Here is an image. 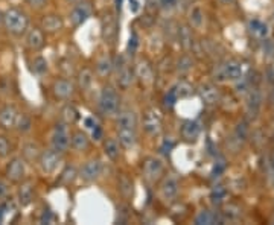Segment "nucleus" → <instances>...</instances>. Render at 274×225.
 <instances>
[{"label":"nucleus","instance_id":"nucleus-2","mask_svg":"<svg viewBox=\"0 0 274 225\" xmlns=\"http://www.w3.org/2000/svg\"><path fill=\"white\" fill-rule=\"evenodd\" d=\"M119 104H121V99H119L118 91L110 85L104 87V90L101 91V96H99V101H98V107H99V111L102 112V114L104 116L116 114L119 110Z\"/></svg>","mask_w":274,"mask_h":225},{"label":"nucleus","instance_id":"nucleus-20","mask_svg":"<svg viewBox=\"0 0 274 225\" xmlns=\"http://www.w3.org/2000/svg\"><path fill=\"white\" fill-rule=\"evenodd\" d=\"M200 136V125L195 120H186L182 125V137L187 141H193Z\"/></svg>","mask_w":274,"mask_h":225},{"label":"nucleus","instance_id":"nucleus-13","mask_svg":"<svg viewBox=\"0 0 274 225\" xmlns=\"http://www.w3.org/2000/svg\"><path fill=\"white\" fill-rule=\"evenodd\" d=\"M19 119V111L12 105H5L0 108V126L5 130H11L15 126Z\"/></svg>","mask_w":274,"mask_h":225},{"label":"nucleus","instance_id":"nucleus-37","mask_svg":"<svg viewBox=\"0 0 274 225\" xmlns=\"http://www.w3.org/2000/svg\"><path fill=\"white\" fill-rule=\"evenodd\" d=\"M190 67H192V59H190L187 55L182 56V58L179 59V62H177V70H179L180 73H186V72H189Z\"/></svg>","mask_w":274,"mask_h":225},{"label":"nucleus","instance_id":"nucleus-38","mask_svg":"<svg viewBox=\"0 0 274 225\" xmlns=\"http://www.w3.org/2000/svg\"><path fill=\"white\" fill-rule=\"evenodd\" d=\"M9 151H11V144H9L8 139L3 137V136H0V158L8 157Z\"/></svg>","mask_w":274,"mask_h":225},{"label":"nucleus","instance_id":"nucleus-6","mask_svg":"<svg viewBox=\"0 0 274 225\" xmlns=\"http://www.w3.org/2000/svg\"><path fill=\"white\" fill-rule=\"evenodd\" d=\"M179 190H180V181H179V178H177V175H174V173L165 176L162 184H160V192H162V197L166 201L175 199L177 195H179Z\"/></svg>","mask_w":274,"mask_h":225},{"label":"nucleus","instance_id":"nucleus-29","mask_svg":"<svg viewBox=\"0 0 274 225\" xmlns=\"http://www.w3.org/2000/svg\"><path fill=\"white\" fill-rule=\"evenodd\" d=\"M119 190H121L122 197H125V198H131V195H133V181L130 176L125 173H122L119 176Z\"/></svg>","mask_w":274,"mask_h":225},{"label":"nucleus","instance_id":"nucleus-27","mask_svg":"<svg viewBox=\"0 0 274 225\" xmlns=\"http://www.w3.org/2000/svg\"><path fill=\"white\" fill-rule=\"evenodd\" d=\"M61 119L66 125H72L79 119V112L73 105L67 104V105H64L62 110H61Z\"/></svg>","mask_w":274,"mask_h":225},{"label":"nucleus","instance_id":"nucleus-36","mask_svg":"<svg viewBox=\"0 0 274 225\" xmlns=\"http://www.w3.org/2000/svg\"><path fill=\"white\" fill-rule=\"evenodd\" d=\"M32 69H34V72L37 75H43L47 72V61L43 58V56H37L34 58V61H32Z\"/></svg>","mask_w":274,"mask_h":225},{"label":"nucleus","instance_id":"nucleus-19","mask_svg":"<svg viewBox=\"0 0 274 225\" xmlns=\"http://www.w3.org/2000/svg\"><path fill=\"white\" fill-rule=\"evenodd\" d=\"M118 141L122 148L125 149H131L136 146L137 143V136H136V130H119L118 134Z\"/></svg>","mask_w":274,"mask_h":225},{"label":"nucleus","instance_id":"nucleus-11","mask_svg":"<svg viewBox=\"0 0 274 225\" xmlns=\"http://www.w3.org/2000/svg\"><path fill=\"white\" fill-rule=\"evenodd\" d=\"M52 91H54L57 99L67 101L75 93V85L72 81H69V79H57L52 85Z\"/></svg>","mask_w":274,"mask_h":225},{"label":"nucleus","instance_id":"nucleus-39","mask_svg":"<svg viewBox=\"0 0 274 225\" xmlns=\"http://www.w3.org/2000/svg\"><path fill=\"white\" fill-rule=\"evenodd\" d=\"M177 94H175V91H174V88H171L168 93H166V96L163 98V105L166 107V108H172L174 105H175V102H177Z\"/></svg>","mask_w":274,"mask_h":225},{"label":"nucleus","instance_id":"nucleus-44","mask_svg":"<svg viewBox=\"0 0 274 225\" xmlns=\"http://www.w3.org/2000/svg\"><path fill=\"white\" fill-rule=\"evenodd\" d=\"M8 194H9V186H8V183L3 181V180H0V199H3Z\"/></svg>","mask_w":274,"mask_h":225},{"label":"nucleus","instance_id":"nucleus-53","mask_svg":"<svg viewBox=\"0 0 274 225\" xmlns=\"http://www.w3.org/2000/svg\"><path fill=\"white\" fill-rule=\"evenodd\" d=\"M2 25H3V12L0 11V26H2Z\"/></svg>","mask_w":274,"mask_h":225},{"label":"nucleus","instance_id":"nucleus-51","mask_svg":"<svg viewBox=\"0 0 274 225\" xmlns=\"http://www.w3.org/2000/svg\"><path fill=\"white\" fill-rule=\"evenodd\" d=\"M3 219H5V210H3V207H2V204H0V224L3 222Z\"/></svg>","mask_w":274,"mask_h":225},{"label":"nucleus","instance_id":"nucleus-45","mask_svg":"<svg viewBox=\"0 0 274 225\" xmlns=\"http://www.w3.org/2000/svg\"><path fill=\"white\" fill-rule=\"evenodd\" d=\"M137 44H139V41H137V35L133 34V38L130 40V43H128V51H130V54H134V52H136Z\"/></svg>","mask_w":274,"mask_h":225},{"label":"nucleus","instance_id":"nucleus-30","mask_svg":"<svg viewBox=\"0 0 274 225\" xmlns=\"http://www.w3.org/2000/svg\"><path fill=\"white\" fill-rule=\"evenodd\" d=\"M78 83L83 90H89L93 84V72L90 69H83L78 75Z\"/></svg>","mask_w":274,"mask_h":225},{"label":"nucleus","instance_id":"nucleus-31","mask_svg":"<svg viewBox=\"0 0 274 225\" xmlns=\"http://www.w3.org/2000/svg\"><path fill=\"white\" fill-rule=\"evenodd\" d=\"M177 98H187V96H190L193 93V87L187 83V81H180L179 84H177L175 87H172Z\"/></svg>","mask_w":274,"mask_h":225},{"label":"nucleus","instance_id":"nucleus-23","mask_svg":"<svg viewBox=\"0 0 274 225\" xmlns=\"http://www.w3.org/2000/svg\"><path fill=\"white\" fill-rule=\"evenodd\" d=\"M198 91H200V96H201L203 102H204V104H207V105H212V104H215V102L218 101V98H219L218 90H216L213 85H209V84L201 85Z\"/></svg>","mask_w":274,"mask_h":225},{"label":"nucleus","instance_id":"nucleus-26","mask_svg":"<svg viewBox=\"0 0 274 225\" xmlns=\"http://www.w3.org/2000/svg\"><path fill=\"white\" fill-rule=\"evenodd\" d=\"M22 154H23V158L28 160V162H35V160L40 158L41 149H40V146H38V143L29 141V143H26L25 146H23Z\"/></svg>","mask_w":274,"mask_h":225},{"label":"nucleus","instance_id":"nucleus-28","mask_svg":"<svg viewBox=\"0 0 274 225\" xmlns=\"http://www.w3.org/2000/svg\"><path fill=\"white\" fill-rule=\"evenodd\" d=\"M104 151L105 155L110 160H116L121 154V146H119V141L116 139H107L104 143Z\"/></svg>","mask_w":274,"mask_h":225},{"label":"nucleus","instance_id":"nucleus-4","mask_svg":"<svg viewBox=\"0 0 274 225\" xmlns=\"http://www.w3.org/2000/svg\"><path fill=\"white\" fill-rule=\"evenodd\" d=\"M143 130L150 136H158L162 131V114L155 108H148L143 117Z\"/></svg>","mask_w":274,"mask_h":225},{"label":"nucleus","instance_id":"nucleus-18","mask_svg":"<svg viewBox=\"0 0 274 225\" xmlns=\"http://www.w3.org/2000/svg\"><path fill=\"white\" fill-rule=\"evenodd\" d=\"M221 75L225 79H230V81H238V79H241V76H243V66L236 61H230L225 64V66H222Z\"/></svg>","mask_w":274,"mask_h":225},{"label":"nucleus","instance_id":"nucleus-46","mask_svg":"<svg viewBox=\"0 0 274 225\" xmlns=\"http://www.w3.org/2000/svg\"><path fill=\"white\" fill-rule=\"evenodd\" d=\"M158 6H160V0H148V3H147V8L151 12H155Z\"/></svg>","mask_w":274,"mask_h":225},{"label":"nucleus","instance_id":"nucleus-1","mask_svg":"<svg viewBox=\"0 0 274 225\" xmlns=\"http://www.w3.org/2000/svg\"><path fill=\"white\" fill-rule=\"evenodd\" d=\"M3 26L9 34L20 37L28 30L29 26V19L28 15L19 9V8H9L3 12Z\"/></svg>","mask_w":274,"mask_h":225},{"label":"nucleus","instance_id":"nucleus-33","mask_svg":"<svg viewBox=\"0 0 274 225\" xmlns=\"http://www.w3.org/2000/svg\"><path fill=\"white\" fill-rule=\"evenodd\" d=\"M250 30L253 32V34H254L256 37H259V38H264V37L268 34V28H267V25H264V23L259 22V20H253V22H250Z\"/></svg>","mask_w":274,"mask_h":225},{"label":"nucleus","instance_id":"nucleus-22","mask_svg":"<svg viewBox=\"0 0 274 225\" xmlns=\"http://www.w3.org/2000/svg\"><path fill=\"white\" fill-rule=\"evenodd\" d=\"M134 78H136L134 70H131L130 67H125V66H123V67L121 69L119 75H118V84H119L121 88L126 90V88H130L131 84L134 83Z\"/></svg>","mask_w":274,"mask_h":225},{"label":"nucleus","instance_id":"nucleus-50","mask_svg":"<svg viewBox=\"0 0 274 225\" xmlns=\"http://www.w3.org/2000/svg\"><path fill=\"white\" fill-rule=\"evenodd\" d=\"M86 125H87V128H91V130H93V128H94V120L93 119H86Z\"/></svg>","mask_w":274,"mask_h":225},{"label":"nucleus","instance_id":"nucleus-43","mask_svg":"<svg viewBox=\"0 0 274 225\" xmlns=\"http://www.w3.org/2000/svg\"><path fill=\"white\" fill-rule=\"evenodd\" d=\"M54 221V213L51 210H44L41 213V218H40V222L41 224H51Z\"/></svg>","mask_w":274,"mask_h":225},{"label":"nucleus","instance_id":"nucleus-32","mask_svg":"<svg viewBox=\"0 0 274 225\" xmlns=\"http://www.w3.org/2000/svg\"><path fill=\"white\" fill-rule=\"evenodd\" d=\"M216 221H218V218L212 212H209V210L200 212L197 215V218H195V224H198V225H211V224H213Z\"/></svg>","mask_w":274,"mask_h":225},{"label":"nucleus","instance_id":"nucleus-42","mask_svg":"<svg viewBox=\"0 0 274 225\" xmlns=\"http://www.w3.org/2000/svg\"><path fill=\"white\" fill-rule=\"evenodd\" d=\"M224 197H225V190H224L222 187H215V189L212 190V194H211V198H212L213 201H221Z\"/></svg>","mask_w":274,"mask_h":225},{"label":"nucleus","instance_id":"nucleus-16","mask_svg":"<svg viewBox=\"0 0 274 225\" xmlns=\"http://www.w3.org/2000/svg\"><path fill=\"white\" fill-rule=\"evenodd\" d=\"M118 128L119 130H136L137 126V116L131 110L121 111L118 116Z\"/></svg>","mask_w":274,"mask_h":225},{"label":"nucleus","instance_id":"nucleus-25","mask_svg":"<svg viewBox=\"0 0 274 225\" xmlns=\"http://www.w3.org/2000/svg\"><path fill=\"white\" fill-rule=\"evenodd\" d=\"M113 59L108 55L101 56L98 61H96V73L101 78H107L111 72H113Z\"/></svg>","mask_w":274,"mask_h":225},{"label":"nucleus","instance_id":"nucleus-24","mask_svg":"<svg viewBox=\"0 0 274 225\" xmlns=\"http://www.w3.org/2000/svg\"><path fill=\"white\" fill-rule=\"evenodd\" d=\"M34 199V187L32 183H23L19 189V204L22 207H26Z\"/></svg>","mask_w":274,"mask_h":225},{"label":"nucleus","instance_id":"nucleus-8","mask_svg":"<svg viewBox=\"0 0 274 225\" xmlns=\"http://www.w3.org/2000/svg\"><path fill=\"white\" fill-rule=\"evenodd\" d=\"M101 173H102V163L99 160H90V162H87L81 168V170H79V176H81L86 183H91L94 180H98Z\"/></svg>","mask_w":274,"mask_h":225},{"label":"nucleus","instance_id":"nucleus-41","mask_svg":"<svg viewBox=\"0 0 274 225\" xmlns=\"http://www.w3.org/2000/svg\"><path fill=\"white\" fill-rule=\"evenodd\" d=\"M190 23L193 26H200L201 25V11H200V8L192 9V12H190Z\"/></svg>","mask_w":274,"mask_h":225},{"label":"nucleus","instance_id":"nucleus-34","mask_svg":"<svg viewBox=\"0 0 274 225\" xmlns=\"http://www.w3.org/2000/svg\"><path fill=\"white\" fill-rule=\"evenodd\" d=\"M15 126H17V130H19L20 133H29V131H30V128H32V120H30L29 116L22 114V116H19Z\"/></svg>","mask_w":274,"mask_h":225},{"label":"nucleus","instance_id":"nucleus-14","mask_svg":"<svg viewBox=\"0 0 274 225\" xmlns=\"http://www.w3.org/2000/svg\"><path fill=\"white\" fill-rule=\"evenodd\" d=\"M26 46L29 47L30 51H34V52H38L41 51L43 47H44V35H43V30L34 28V29H29L26 30Z\"/></svg>","mask_w":274,"mask_h":225},{"label":"nucleus","instance_id":"nucleus-17","mask_svg":"<svg viewBox=\"0 0 274 225\" xmlns=\"http://www.w3.org/2000/svg\"><path fill=\"white\" fill-rule=\"evenodd\" d=\"M134 75H136V78L140 79L143 84H150V83H152V76H154L152 66L148 61H140L136 66Z\"/></svg>","mask_w":274,"mask_h":225},{"label":"nucleus","instance_id":"nucleus-15","mask_svg":"<svg viewBox=\"0 0 274 225\" xmlns=\"http://www.w3.org/2000/svg\"><path fill=\"white\" fill-rule=\"evenodd\" d=\"M62 28H64V22L57 14H47L41 20V29L46 34H57Z\"/></svg>","mask_w":274,"mask_h":225},{"label":"nucleus","instance_id":"nucleus-9","mask_svg":"<svg viewBox=\"0 0 274 225\" xmlns=\"http://www.w3.org/2000/svg\"><path fill=\"white\" fill-rule=\"evenodd\" d=\"M6 176L12 183H20L25 178V162L23 158L15 157L6 166Z\"/></svg>","mask_w":274,"mask_h":225},{"label":"nucleus","instance_id":"nucleus-49","mask_svg":"<svg viewBox=\"0 0 274 225\" xmlns=\"http://www.w3.org/2000/svg\"><path fill=\"white\" fill-rule=\"evenodd\" d=\"M177 3V0H160V6H163V8H172L174 5Z\"/></svg>","mask_w":274,"mask_h":225},{"label":"nucleus","instance_id":"nucleus-12","mask_svg":"<svg viewBox=\"0 0 274 225\" xmlns=\"http://www.w3.org/2000/svg\"><path fill=\"white\" fill-rule=\"evenodd\" d=\"M118 20L113 17V15H105L104 20H102V37L105 41L108 43H115L119 34V29H118Z\"/></svg>","mask_w":274,"mask_h":225},{"label":"nucleus","instance_id":"nucleus-54","mask_svg":"<svg viewBox=\"0 0 274 225\" xmlns=\"http://www.w3.org/2000/svg\"><path fill=\"white\" fill-rule=\"evenodd\" d=\"M67 2H69V3H73V5H75V3H78V2H81V0H67Z\"/></svg>","mask_w":274,"mask_h":225},{"label":"nucleus","instance_id":"nucleus-35","mask_svg":"<svg viewBox=\"0 0 274 225\" xmlns=\"http://www.w3.org/2000/svg\"><path fill=\"white\" fill-rule=\"evenodd\" d=\"M76 175H78V172H76L75 168H67V169H64V172L61 173L60 180H61L62 184L69 186L70 183H73V180L76 178Z\"/></svg>","mask_w":274,"mask_h":225},{"label":"nucleus","instance_id":"nucleus-21","mask_svg":"<svg viewBox=\"0 0 274 225\" xmlns=\"http://www.w3.org/2000/svg\"><path fill=\"white\" fill-rule=\"evenodd\" d=\"M70 144L72 148L76 149L78 152H83V151H87L89 146H90V141H89V137L86 136V133L83 131H75L70 137Z\"/></svg>","mask_w":274,"mask_h":225},{"label":"nucleus","instance_id":"nucleus-5","mask_svg":"<svg viewBox=\"0 0 274 225\" xmlns=\"http://www.w3.org/2000/svg\"><path fill=\"white\" fill-rule=\"evenodd\" d=\"M70 146V136L67 131L66 123H60L55 126V133L52 136V149L62 154L66 152Z\"/></svg>","mask_w":274,"mask_h":225},{"label":"nucleus","instance_id":"nucleus-47","mask_svg":"<svg viewBox=\"0 0 274 225\" xmlns=\"http://www.w3.org/2000/svg\"><path fill=\"white\" fill-rule=\"evenodd\" d=\"M26 2L32 6V8H43L44 3H46V0H26Z\"/></svg>","mask_w":274,"mask_h":225},{"label":"nucleus","instance_id":"nucleus-7","mask_svg":"<svg viewBox=\"0 0 274 225\" xmlns=\"http://www.w3.org/2000/svg\"><path fill=\"white\" fill-rule=\"evenodd\" d=\"M58 163H60V152H57L55 149H46L40 154L38 165L43 172L52 173L58 168Z\"/></svg>","mask_w":274,"mask_h":225},{"label":"nucleus","instance_id":"nucleus-55","mask_svg":"<svg viewBox=\"0 0 274 225\" xmlns=\"http://www.w3.org/2000/svg\"><path fill=\"white\" fill-rule=\"evenodd\" d=\"M224 2H232V0H224Z\"/></svg>","mask_w":274,"mask_h":225},{"label":"nucleus","instance_id":"nucleus-10","mask_svg":"<svg viewBox=\"0 0 274 225\" xmlns=\"http://www.w3.org/2000/svg\"><path fill=\"white\" fill-rule=\"evenodd\" d=\"M91 14V5L89 2H78L70 12V22L73 26H81Z\"/></svg>","mask_w":274,"mask_h":225},{"label":"nucleus","instance_id":"nucleus-48","mask_svg":"<svg viewBox=\"0 0 274 225\" xmlns=\"http://www.w3.org/2000/svg\"><path fill=\"white\" fill-rule=\"evenodd\" d=\"M93 139L94 140L102 139V130H101V126H98V125H94V128H93Z\"/></svg>","mask_w":274,"mask_h":225},{"label":"nucleus","instance_id":"nucleus-3","mask_svg":"<svg viewBox=\"0 0 274 225\" xmlns=\"http://www.w3.org/2000/svg\"><path fill=\"white\" fill-rule=\"evenodd\" d=\"M165 166L155 157H147L143 162V176L150 183H155L163 176Z\"/></svg>","mask_w":274,"mask_h":225},{"label":"nucleus","instance_id":"nucleus-52","mask_svg":"<svg viewBox=\"0 0 274 225\" xmlns=\"http://www.w3.org/2000/svg\"><path fill=\"white\" fill-rule=\"evenodd\" d=\"M121 5H122V0H116V8H118V11H121Z\"/></svg>","mask_w":274,"mask_h":225},{"label":"nucleus","instance_id":"nucleus-40","mask_svg":"<svg viewBox=\"0 0 274 225\" xmlns=\"http://www.w3.org/2000/svg\"><path fill=\"white\" fill-rule=\"evenodd\" d=\"M261 105V94L257 93V91H253L250 94V102H248V107L253 108V111H256L257 108H259Z\"/></svg>","mask_w":274,"mask_h":225}]
</instances>
